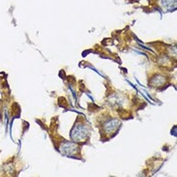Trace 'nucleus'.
<instances>
[{
  "mask_svg": "<svg viewBox=\"0 0 177 177\" xmlns=\"http://www.w3.org/2000/svg\"><path fill=\"white\" fill-rule=\"evenodd\" d=\"M118 125H119V122L117 120H112L111 122H108L106 125H105V129H106L107 132H112L117 128Z\"/></svg>",
  "mask_w": 177,
  "mask_h": 177,
  "instance_id": "nucleus-2",
  "label": "nucleus"
},
{
  "mask_svg": "<svg viewBox=\"0 0 177 177\" xmlns=\"http://www.w3.org/2000/svg\"><path fill=\"white\" fill-rule=\"evenodd\" d=\"M87 136L85 130L82 129V127H76L73 131V139L74 140H82Z\"/></svg>",
  "mask_w": 177,
  "mask_h": 177,
  "instance_id": "nucleus-1",
  "label": "nucleus"
}]
</instances>
